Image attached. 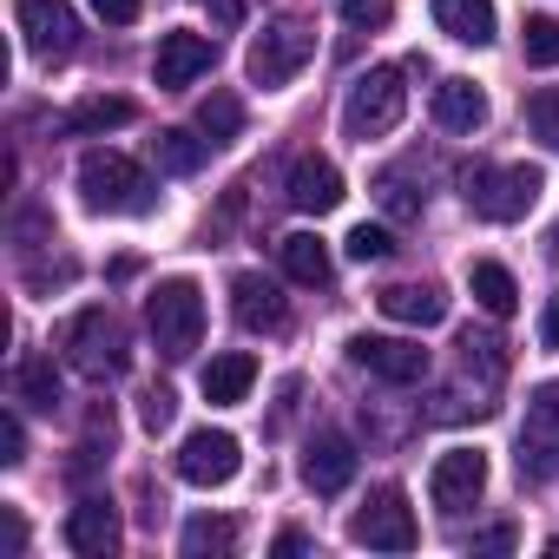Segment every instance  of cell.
<instances>
[{
	"instance_id": "6da1fadb",
	"label": "cell",
	"mask_w": 559,
	"mask_h": 559,
	"mask_svg": "<svg viewBox=\"0 0 559 559\" xmlns=\"http://www.w3.org/2000/svg\"><path fill=\"white\" fill-rule=\"evenodd\" d=\"M80 198L99 217H152L158 211V185L126 152H86L80 158Z\"/></svg>"
},
{
	"instance_id": "7a4b0ae2",
	"label": "cell",
	"mask_w": 559,
	"mask_h": 559,
	"mask_svg": "<svg viewBox=\"0 0 559 559\" xmlns=\"http://www.w3.org/2000/svg\"><path fill=\"white\" fill-rule=\"evenodd\" d=\"M60 349H67V362H73L80 376H93V382H112V376H126V362H132L126 323H119L106 304H86L80 317H67V323H60Z\"/></svg>"
},
{
	"instance_id": "3957f363",
	"label": "cell",
	"mask_w": 559,
	"mask_h": 559,
	"mask_svg": "<svg viewBox=\"0 0 559 559\" xmlns=\"http://www.w3.org/2000/svg\"><path fill=\"white\" fill-rule=\"evenodd\" d=\"M461 191H467V211L487 217V224H520L533 211V198L546 191V171L539 165H467L461 171Z\"/></svg>"
},
{
	"instance_id": "277c9868",
	"label": "cell",
	"mask_w": 559,
	"mask_h": 559,
	"mask_svg": "<svg viewBox=\"0 0 559 559\" xmlns=\"http://www.w3.org/2000/svg\"><path fill=\"white\" fill-rule=\"evenodd\" d=\"M145 323H152V343L165 362H191V349L204 343V290L191 276H165L145 304Z\"/></svg>"
},
{
	"instance_id": "5b68a950",
	"label": "cell",
	"mask_w": 559,
	"mask_h": 559,
	"mask_svg": "<svg viewBox=\"0 0 559 559\" xmlns=\"http://www.w3.org/2000/svg\"><path fill=\"white\" fill-rule=\"evenodd\" d=\"M402 112H408L402 67H369V73L349 86V99H343V132H349L356 145H369V139H389V132L402 126Z\"/></svg>"
},
{
	"instance_id": "8992f818",
	"label": "cell",
	"mask_w": 559,
	"mask_h": 559,
	"mask_svg": "<svg viewBox=\"0 0 559 559\" xmlns=\"http://www.w3.org/2000/svg\"><path fill=\"white\" fill-rule=\"evenodd\" d=\"M310 53H317V34H310V21H270V27L250 40V53H243V73H250V86L276 93V86H290V80L310 67Z\"/></svg>"
},
{
	"instance_id": "52a82bcc",
	"label": "cell",
	"mask_w": 559,
	"mask_h": 559,
	"mask_svg": "<svg viewBox=\"0 0 559 559\" xmlns=\"http://www.w3.org/2000/svg\"><path fill=\"white\" fill-rule=\"evenodd\" d=\"M349 539L369 546V552H415L421 526H415L408 493H402V487H376V493L362 500V513L349 520Z\"/></svg>"
},
{
	"instance_id": "ba28073f",
	"label": "cell",
	"mask_w": 559,
	"mask_h": 559,
	"mask_svg": "<svg viewBox=\"0 0 559 559\" xmlns=\"http://www.w3.org/2000/svg\"><path fill=\"white\" fill-rule=\"evenodd\" d=\"M520 480H552L559 474V382H539L526 395V421H520Z\"/></svg>"
},
{
	"instance_id": "9c48e42d",
	"label": "cell",
	"mask_w": 559,
	"mask_h": 559,
	"mask_svg": "<svg viewBox=\"0 0 559 559\" xmlns=\"http://www.w3.org/2000/svg\"><path fill=\"white\" fill-rule=\"evenodd\" d=\"M14 27L34 60H67L80 47V14L67 0H14Z\"/></svg>"
},
{
	"instance_id": "30bf717a",
	"label": "cell",
	"mask_w": 559,
	"mask_h": 559,
	"mask_svg": "<svg viewBox=\"0 0 559 559\" xmlns=\"http://www.w3.org/2000/svg\"><path fill=\"white\" fill-rule=\"evenodd\" d=\"M237 467H243V448L230 428H198L178 448V480H191V487H224V480H237Z\"/></svg>"
},
{
	"instance_id": "8fae6325",
	"label": "cell",
	"mask_w": 559,
	"mask_h": 559,
	"mask_svg": "<svg viewBox=\"0 0 559 559\" xmlns=\"http://www.w3.org/2000/svg\"><path fill=\"white\" fill-rule=\"evenodd\" d=\"M349 362L369 369V376H382V382H395V389H408V382L428 376V349L408 343V336H349Z\"/></svg>"
},
{
	"instance_id": "7c38bea8",
	"label": "cell",
	"mask_w": 559,
	"mask_h": 559,
	"mask_svg": "<svg viewBox=\"0 0 559 559\" xmlns=\"http://www.w3.org/2000/svg\"><path fill=\"white\" fill-rule=\"evenodd\" d=\"M480 487H487V454H480V448H448V454L428 467V500H435L441 513L474 507Z\"/></svg>"
},
{
	"instance_id": "4fadbf2b",
	"label": "cell",
	"mask_w": 559,
	"mask_h": 559,
	"mask_svg": "<svg viewBox=\"0 0 559 559\" xmlns=\"http://www.w3.org/2000/svg\"><path fill=\"white\" fill-rule=\"evenodd\" d=\"M211 60H217V40L191 34V27H171V34H158V53H152V80H158L165 93H178V86H191L198 73H211Z\"/></svg>"
},
{
	"instance_id": "5bb4252c",
	"label": "cell",
	"mask_w": 559,
	"mask_h": 559,
	"mask_svg": "<svg viewBox=\"0 0 559 559\" xmlns=\"http://www.w3.org/2000/svg\"><path fill=\"white\" fill-rule=\"evenodd\" d=\"M230 310H237V323L250 330V336H276L290 323V304H284V290L270 284V276H257V270H243L237 284H230Z\"/></svg>"
},
{
	"instance_id": "9a60e30c",
	"label": "cell",
	"mask_w": 559,
	"mask_h": 559,
	"mask_svg": "<svg viewBox=\"0 0 559 559\" xmlns=\"http://www.w3.org/2000/svg\"><path fill=\"white\" fill-rule=\"evenodd\" d=\"M304 480H310V493H343V487L356 480V441L336 435V428L310 435V448H304Z\"/></svg>"
},
{
	"instance_id": "2e32d148",
	"label": "cell",
	"mask_w": 559,
	"mask_h": 559,
	"mask_svg": "<svg viewBox=\"0 0 559 559\" xmlns=\"http://www.w3.org/2000/svg\"><path fill=\"white\" fill-rule=\"evenodd\" d=\"M67 546H73L80 559H106V552L119 546V507H112L106 493H86V500L67 513Z\"/></svg>"
},
{
	"instance_id": "e0dca14e",
	"label": "cell",
	"mask_w": 559,
	"mask_h": 559,
	"mask_svg": "<svg viewBox=\"0 0 559 559\" xmlns=\"http://www.w3.org/2000/svg\"><path fill=\"white\" fill-rule=\"evenodd\" d=\"M290 204H297L304 217H323V211H336V204H343V171H336L330 158L304 152V158L290 165Z\"/></svg>"
},
{
	"instance_id": "ac0fdd59",
	"label": "cell",
	"mask_w": 559,
	"mask_h": 559,
	"mask_svg": "<svg viewBox=\"0 0 559 559\" xmlns=\"http://www.w3.org/2000/svg\"><path fill=\"white\" fill-rule=\"evenodd\" d=\"M435 126H441V132H480V126H487V93H480L474 80L448 73V80L435 86Z\"/></svg>"
},
{
	"instance_id": "d6986e66",
	"label": "cell",
	"mask_w": 559,
	"mask_h": 559,
	"mask_svg": "<svg viewBox=\"0 0 559 559\" xmlns=\"http://www.w3.org/2000/svg\"><path fill=\"white\" fill-rule=\"evenodd\" d=\"M250 382H257V356H243V349L211 356V362H204V376H198V389H204V402H211V408H237V402L250 395Z\"/></svg>"
},
{
	"instance_id": "ffe728a7",
	"label": "cell",
	"mask_w": 559,
	"mask_h": 559,
	"mask_svg": "<svg viewBox=\"0 0 559 559\" xmlns=\"http://www.w3.org/2000/svg\"><path fill=\"white\" fill-rule=\"evenodd\" d=\"M376 304H382L389 323H408V330H435V323L448 317V297H441L435 284H389Z\"/></svg>"
},
{
	"instance_id": "44dd1931",
	"label": "cell",
	"mask_w": 559,
	"mask_h": 559,
	"mask_svg": "<svg viewBox=\"0 0 559 559\" xmlns=\"http://www.w3.org/2000/svg\"><path fill=\"white\" fill-rule=\"evenodd\" d=\"M435 27L461 47H487L500 14H493V0H435Z\"/></svg>"
},
{
	"instance_id": "7402d4cb",
	"label": "cell",
	"mask_w": 559,
	"mask_h": 559,
	"mask_svg": "<svg viewBox=\"0 0 559 559\" xmlns=\"http://www.w3.org/2000/svg\"><path fill=\"white\" fill-rule=\"evenodd\" d=\"M132 119H139L132 99H119V93H93V99H80V106L60 119V132L86 139V132H119V126H132Z\"/></svg>"
},
{
	"instance_id": "603a6c76",
	"label": "cell",
	"mask_w": 559,
	"mask_h": 559,
	"mask_svg": "<svg viewBox=\"0 0 559 559\" xmlns=\"http://www.w3.org/2000/svg\"><path fill=\"white\" fill-rule=\"evenodd\" d=\"M276 257H284V276L290 284H330V243L323 237H310V230H290L284 243H276Z\"/></svg>"
},
{
	"instance_id": "cb8c5ba5",
	"label": "cell",
	"mask_w": 559,
	"mask_h": 559,
	"mask_svg": "<svg viewBox=\"0 0 559 559\" xmlns=\"http://www.w3.org/2000/svg\"><path fill=\"white\" fill-rule=\"evenodd\" d=\"M467 290H474V304L487 310V317H513L520 310V284H513V270L507 263H467Z\"/></svg>"
},
{
	"instance_id": "d4e9b609",
	"label": "cell",
	"mask_w": 559,
	"mask_h": 559,
	"mask_svg": "<svg viewBox=\"0 0 559 559\" xmlns=\"http://www.w3.org/2000/svg\"><path fill=\"white\" fill-rule=\"evenodd\" d=\"M14 395H21L27 408L53 415V408H60V369H53V356L27 349V356H21V369H14Z\"/></svg>"
},
{
	"instance_id": "484cf974",
	"label": "cell",
	"mask_w": 559,
	"mask_h": 559,
	"mask_svg": "<svg viewBox=\"0 0 559 559\" xmlns=\"http://www.w3.org/2000/svg\"><path fill=\"white\" fill-rule=\"evenodd\" d=\"M204 152H211V139L204 132H158L152 139V158H158V171H171V178H191L198 165H204Z\"/></svg>"
},
{
	"instance_id": "4316f807",
	"label": "cell",
	"mask_w": 559,
	"mask_h": 559,
	"mask_svg": "<svg viewBox=\"0 0 559 559\" xmlns=\"http://www.w3.org/2000/svg\"><path fill=\"white\" fill-rule=\"evenodd\" d=\"M198 132H204L211 145H230V139L243 132V99H237V93H211V99H198Z\"/></svg>"
},
{
	"instance_id": "83f0119b",
	"label": "cell",
	"mask_w": 559,
	"mask_h": 559,
	"mask_svg": "<svg viewBox=\"0 0 559 559\" xmlns=\"http://www.w3.org/2000/svg\"><path fill=\"white\" fill-rule=\"evenodd\" d=\"M191 559H204V552H237V526L230 520H211V513H198V520H185V539H178Z\"/></svg>"
},
{
	"instance_id": "f1b7e54d",
	"label": "cell",
	"mask_w": 559,
	"mask_h": 559,
	"mask_svg": "<svg viewBox=\"0 0 559 559\" xmlns=\"http://www.w3.org/2000/svg\"><path fill=\"white\" fill-rule=\"evenodd\" d=\"M461 369H467V376L480 369V382L493 389V382L507 376V356H500V343H493V336H474V330H467V336H461Z\"/></svg>"
},
{
	"instance_id": "f546056e",
	"label": "cell",
	"mask_w": 559,
	"mask_h": 559,
	"mask_svg": "<svg viewBox=\"0 0 559 559\" xmlns=\"http://www.w3.org/2000/svg\"><path fill=\"white\" fill-rule=\"evenodd\" d=\"M520 53H526L533 67H559V21H552V14H533V21L520 27Z\"/></svg>"
},
{
	"instance_id": "4dcf8cb0",
	"label": "cell",
	"mask_w": 559,
	"mask_h": 559,
	"mask_svg": "<svg viewBox=\"0 0 559 559\" xmlns=\"http://www.w3.org/2000/svg\"><path fill=\"white\" fill-rule=\"evenodd\" d=\"M526 126H533L546 145H559V86H539V93L526 99Z\"/></svg>"
},
{
	"instance_id": "1f68e13d",
	"label": "cell",
	"mask_w": 559,
	"mask_h": 559,
	"mask_svg": "<svg viewBox=\"0 0 559 559\" xmlns=\"http://www.w3.org/2000/svg\"><path fill=\"white\" fill-rule=\"evenodd\" d=\"M343 21H349L356 34H382V27L395 21V0H343Z\"/></svg>"
},
{
	"instance_id": "d6a6232c",
	"label": "cell",
	"mask_w": 559,
	"mask_h": 559,
	"mask_svg": "<svg viewBox=\"0 0 559 559\" xmlns=\"http://www.w3.org/2000/svg\"><path fill=\"white\" fill-rule=\"evenodd\" d=\"M389 250H395V237H389L382 224H356V230H349V257H356V263H382Z\"/></svg>"
},
{
	"instance_id": "836d02e7",
	"label": "cell",
	"mask_w": 559,
	"mask_h": 559,
	"mask_svg": "<svg viewBox=\"0 0 559 559\" xmlns=\"http://www.w3.org/2000/svg\"><path fill=\"white\" fill-rule=\"evenodd\" d=\"M171 415H178V395H171V389H165V382H158V389H145V395H139V421H145V428H152V435H165V428H171Z\"/></svg>"
},
{
	"instance_id": "e575fe53",
	"label": "cell",
	"mask_w": 559,
	"mask_h": 559,
	"mask_svg": "<svg viewBox=\"0 0 559 559\" xmlns=\"http://www.w3.org/2000/svg\"><path fill=\"white\" fill-rule=\"evenodd\" d=\"M376 191H382V204H389L395 217H421V191H408V185H402V171H382V178H376Z\"/></svg>"
},
{
	"instance_id": "d590c367",
	"label": "cell",
	"mask_w": 559,
	"mask_h": 559,
	"mask_svg": "<svg viewBox=\"0 0 559 559\" xmlns=\"http://www.w3.org/2000/svg\"><path fill=\"white\" fill-rule=\"evenodd\" d=\"M60 284H73V257H60V263H27V290H34V297H47V290H60Z\"/></svg>"
},
{
	"instance_id": "8d00e7d4",
	"label": "cell",
	"mask_w": 559,
	"mask_h": 559,
	"mask_svg": "<svg viewBox=\"0 0 559 559\" xmlns=\"http://www.w3.org/2000/svg\"><path fill=\"white\" fill-rule=\"evenodd\" d=\"M0 461H8V467H21V461H27V428H21V415H14V408L0 415Z\"/></svg>"
},
{
	"instance_id": "74e56055",
	"label": "cell",
	"mask_w": 559,
	"mask_h": 559,
	"mask_svg": "<svg viewBox=\"0 0 559 559\" xmlns=\"http://www.w3.org/2000/svg\"><path fill=\"white\" fill-rule=\"evenodd\" d=\"M93 14H99L106 27H132V21H139V0H93Z\"/></svg>"
},
{
	"instance_id": "f35d334b",
	"label": "cell",
	"mask_w": 559,
	"mask_h": 559,
	"mask_svg": "<svg viewBox=\"0 0 559 559\" xmlns=\"http://www.w3.org/2000/svg\"><path fill=\"white\" fill-rule=\"evenodd\" d=\"M539 336H546V349H559V290H552V304H546V317H539Z\"/></svg>"
},
{
	"instance_id": "ab89813d",
	"label": "cell",
	"mask_w": 559,
	"mask_h": 559,
	"mask_svg": "<svg viewBox=\"0 0 559 559\" xmlns=\"http://www.w3.org/2000/svg\"><path fill=\"white\" fill-rule=\"evenodd\" d=\"M211 21H217V27H237V21H243V0H211Z\"/></svg>"
},
{
	"instance_id": "60d3db41",
	"label": "cell",
	"mask_w": 559,
	"mask_h": 559,
	"mask_svg": "<svg viewBox=\"0 0 559 559\" xmlns=\"http://www.w3.org/2000/svg\"><path fill=\"white\" fill-rule=\"evenodd\" d=\"M27 546V520L21 513H8V552H21Z\"/></svg>"
},
{
	"instance_id": "b9f144b4",
	"label": "cell",
	"mask_w": 559,
	"mask_h": 559,
	"mask_svg": "<svg viewBox=\"0 0 559 559\" xmlns=\"http://www.w3.org/2000/svg\"><path fill=\"white\" fill-rule=\"evenodd\" d=\"M546 257H552V263H559V224H552V230H546Z\"/></svg>"
}]
</instances>
